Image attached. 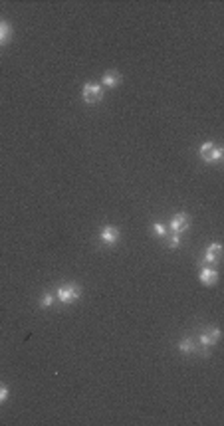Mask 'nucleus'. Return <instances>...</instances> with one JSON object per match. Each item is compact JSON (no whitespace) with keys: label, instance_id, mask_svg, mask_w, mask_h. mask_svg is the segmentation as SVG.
Wrapping results in <instances>:
<instances>
[{"label":"nucleus","instance_id":"13","mask_svg":"<svg viewBox=\"0 0 224 426\" xmlns=\"http://www.w3.org/2000/svg\"><path fill=\"white\" fill-rule=\"evenodd\" d=\"M153 232H155V236H159V238H165V236H167V226H165V224H159V222H155V224H153Z\"/></svg>","mask_w":224,"mask_h":426},{"label":"nucleus","instance_id":"1","mask_svg":"<svg viewBox=\"0 0 224 426\" xmlns=\"http://www.w3.org/2000/svg\"><path fill=\"white\" fill-rule=\"evenodd\" d=\"M79 297H81V288L77 284H74V282L62 284L58 290H56V299H58L60 303H66V306L77 301Z\"/></svg>","mask_w":224,"mask_h":426},{"label":"nucleus","instance_id":"8","mask_svg":"<svg viewBox=\"0 0 224 426\" xmlns=\"http://www.w3.org/2000/svg\"><path fill=\"white\" fill-rule=\"evenodd\" d=\"M121 79H123V77H121V74H119L117 70H109V72L103 74L101 85H103V87H119Z\"/></svg>","mask_w":224,"mask_h":426},{"label":"nucleus","instance_id":"14","mask_svg":"<svg viewBox=\"0 0 224 426\" xmlns=\"http://www.w3.org/2000/svg\"><path fill=\"white\" fill-rule=\"evenodd\" d=\"M8 399V387L0 383V403H4Z\"/></svg>","mask_w":224,"mask_h":426},{"label":"nucleus","instance_id":"7","mask_svg":"<svg viewBox=\"0 0 224 426\" xmlns=\"http://www.w3.org/2000/svg\"><path fill=\"white\" fill-rule=\"evenodd\" d=\"M220 256H222V246H220V242H214V244H210V246L206 248L205 262L210 264V266H214V264L220 262Z\"/></svg>","mask_w":224,"mask_h":426},{"label":"nucleus","instance_id":"12","mask_svg":"<svg viewBox=\"0 0 224 426\" xmlns=\"http://www.w3.org/2000/svg\"><path fill=\"white\" fill-rule=\"evenodd\" d=\"M54 299H56V293L46 291V293L42 295V299H40V308H50L52 303H54Z\"/></svg>","mask_w":224,"mask_h":426},{"label":"nucleus","instance_id":"11","mask_svg":"<svg viewBox=\"0 0 224 426\" xmlns=\"http://www.w3.org/2000/svg\"><path fill=\"white\" fill-rule=\"evenodd\" d=\"M165 240H167V246H169L171 250L181 246V234H177V232H167Z\"/></svg>","mask_w":224,"mask_h":426},{"label":"nucleus","instance_id":"3","mask_svg":"<svg viewBox=\"0 0 224 426\" xmlns=\"http://www.w3.org/2000/svg\"><path fill=\"white\" fill-rule=\"evenodd\" d=\"M222 155H224V149L222 147H216L214 143H205V145H201V149H199V157L205 161V163H218L220 159H222Z\"/></svg>","mask_w":224,"mask_h":426},{"label":"nucleus","instance_id":"2","mask_svg":"<svg viewBox=\"0 0 224 426\" xmlns=\"http://www.w3.org/2000/svg\"><path fill=\"white\" fill-rule=\"evenodd\" d=\"M81 97L88 105H95L103 99V85L101 83H93V81H88L83 83L81 87Z\"/></svg>","mask_w":224,"mask_h":426},{"label":"nucleus","instance_id":"10","mask_svg":"<svg viewBox=\"0 0 224 426\" xmlns=\"http://www.w3.org/2000/svg\"><path fill=\"white\" fill-rule=\"evenodd\" d=\"M197 347H199V345L194 343L190 337H183V339L179 341V351H181V353H185V355H190V353H194V351H197Z\"/></svg>","mask_w":224,"mask_h":426},{"label":"nucleus","instance_id":"6","mask_svg":"<svg viewBox=\"0 0 224 426\" xmlns=\"http://www.w3.org/2000/svg\"><path fill=\"white\" fill-rule=\"evenodd\" d=\"M199 280H201V284H205V286H214V284L218 282V270H216V268H210V266H205V268L201 270Z\"/></svg>","mask_w":224,"mask_h":426},{"label":"nucleus","instance_id":"4","mask_svg":"<svg viewBox=\"0 0 224 426\" xmlns=\"http://www.w3.org/2000/svg\"><path fill=\"white\" fill-rule=\"evenodd\" d=\"M119 238H121V232L115 226H103L99 230V240L103 242L105 246H115L117 242H119Z\"/></svg>","mask_w":224,"mask_h":426},{"label":"nucleus","instance_id":"5","mask_svg":"<svg viewBox=\"0 0 224 426\" xmlns=\"http://www.w3.org/2000/svg\"><path fill=\"white\" fill-rule=\"evenodd\" d=\"M188 224H190V220H188V216H187V212H179V214L173 216L169 228H171V232L183 234L185 230H188Z\"/></svg>","mask_w":224,"mask_h":426},{"label":"nucleus","instance_id":"9","mask_svg":"<svg viewBox=\"0 0 224 426\" xmlns=\"http://www.w3.org/2000/svg\"><path fill=\"white\" fill-rule=\"evenodd\" d=\"M12 32H14L12 26L8 22H4V20H0V46H6L10 42Z\"/></svg>","mask_w":224,"mask_h":426}]
</instances>
